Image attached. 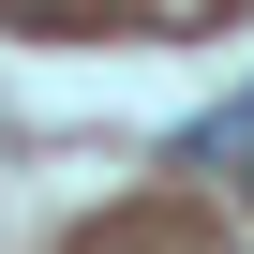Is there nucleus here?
I'll return each mask as SVG.
<instances>
[{"instance_id":"1","label":"nucleus","mask_w":254,"mask_h":254,"mask_svg":"<svg viewBox=\"0 0 254 254\" xmlns=\"http://www.w3.org/2000/svg\"><path fill=\"white\" fill-rule=\"evenodd\" d=\"M239 194H254V165H239Z\"/></svg>"}]
</instances>
